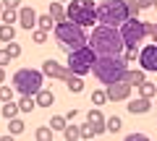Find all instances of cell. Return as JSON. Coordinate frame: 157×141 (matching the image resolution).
<instances>
[{
  "instance_id": "cell-2",
  "label": "cell",
  "mask_w": 157,
  "mask_h": 141,
  "mask_svg": "<svg viewBox=\"0 0 157 141\" xmlns=\"http://www.w3.org/2000/svg\"><path fill=\"white\" fill-rule=\"evenodd\" d=\"M128 63L123 60V55H94V63H92V71L100 84H113V81H121L126 73Z\"/></svg>"
},
{
  "instance_id": "cell-14",
  "label": "cell",
  "mask_w": 157,
  "mask_h": 141,
  "mask_svg": "<svg viewBox=\"0 0 157 141\" xmlns=\"http://www.w3.org/2000/svg\"><path fill=\"white\" fill-rule=\"evenodd\" d=\"M86 120L92 123V128H94V133H97V136H100V133H105V115H102L97 107L86 113Z\"/></svg>"
},
{
  "instance_id": "cell-11",
  "label": "cell",
  "mask_w": 157,
  "mask_h": 141,
  "mask_svg": "<svg viewBox=\"0 0 157 141\" xmlns=\"http://www.w3.org/2000/svg\"><path fill=\"white\" fill-rule=\"evenodd\" d=\"M139 63H141V71H144V73L157 71V45L141 47V50H139Z\"/></svg>"
},
{
  "instance_id": "cell-10",
  "label": "cell",
  "mask_w": 157,
  "mask_h": 141,
  "mask_svg": "<svg viewBox=\"0 0 157 141\" xmlns=\"http://www.w3.org/2000/svg\"><path fill=\"white\" fill-rule=\"evenodd\" d=\"M131 89L134 86L126 84V81H113V84H105V97L110 102H123L131 97Z\"/></svg>"
},
{
  "instance_id": "cell-34",
  "label": "cell",
  "mask_w": 157,
  "mask_h": 141,
  "mask_svg": "<svg viewBox=\"0 0 157 141\" xmlns=\"http://www.w3.org/2000/svg\"><path fill=\"white\" fill-rule=\"evenodd\" d=\"M32 37H34V42H37V45H45V42H47V32H45V29H37Z\"/></svg>"
},
{
  "instance_id": "cell-18",
  "label": "cell",
  "mask_w": 157,
  "mask_h": 141,
  "mask_svg": "<svg viewBox=\"0 0 157 141\" xmlns=\"http://www.w3.org/2000/svg\"><path fill=\"white\" fill-rule=\"evenodd\" d=\"M136 89H139V94H141V97H149V99H152V97L157 94V86L152 84V81H147V79L141 81V84L136 86Z\"/></svg>"
},
{
  "instance_id": "cell-37",
  "label": "cell",
  "mask_w": 157,
  "mask_h": 141,
  "mask_svg": "<svg viewBox=\"0 0 157 141\" xmlns=\"http://www.w3.org/2000/svg\"><path fill=\"white\" fill-rule=\"evenodd\" d=\"M126 139H128V141H147V136L144 133H128Z\"/></svg>"
},
{
  "instance_id": "cell-6",
  "label": "cell",
  "mask_w": 157,
  "mask_h": 141,
  "mask_svg": "<svg viewBox=\"0 0 157 141\" xmlns=\"http://www.w3.org/2000/svg\"><path fill=\"white\" fill-rule=\"evenodd\" d=\"M66 18L78 26H94L97 24V6L94 0H71L66 8Z\"/></svg>"
},
{
  "instance_id": "cell-1",
  "label": "cell",
  "mask_w": 157,
  "mask_h": 141,
  "mask_svg": "<svg viewBox=\"0 0 157 141\" xmlns=\"http://www.w3.org/2000/svg\"><path fill=\"white\" fill-rule=\"evenodd\" d=\"M86 45L92 47L94 55H121L123 52V39L115 26H105V24H94L92 34L86 37Z\"/></svg>"
},
{
  "instance_id": "cell-29",
  "label": "cell",
  "mask_w": 157,
  "mask_h": 141,
  "mask_svg": "<svg viewBox=\"0 0 157 141\" xmlns=\"http://www.w3.org/2000/svg\"><path fill=\"white\" fill-rule=\"evenodd\" d=\"M37 139H39V141H50V139H52V128H50V125L37 128Z\"/></svg>"
},
{
  "instance_id": "cell-4",
  "label": "cell",
  "mask_w": 157,
  "mask_h": 141,
  "mask_svg": "<svg viewBox=\"0 0 157 141\" xmlns=\"http://www.w3.org/2000/svg\"><path fill=\"white\" fill-rule=\"evenodd\" d=\"M128 18V8H126V0H105L97 6V24H105V26H121V24Z\"/></svg>"
},
{
  "instance_id": "cell-23",
  "label": "cell",
  "mask_w": 157,
  "mask_h": 141,
  "mask_svg": "<svg viewBox=\"0 0 157 141\" xmlns=\"http://www.w3.org/2000/svg\"><path fill=\"white\" fill-rule=\"evenodd\" d=\"M6 52H8V58H11V60H13V58H18V55H21V45H18L16 39L6 42Z\"/></svg>"
},
{
  "instance_id": "cell-32",
  "label": "cell",
  "mask_w": 157,
  "mask_h": 141,
  "mask_svg": "<svg viewBox=\"0 0 157 141\" xmlns=\"http://www.w3.org/2000/svg\"><path fill=\"white\" fill-rule=\"evenodd\" d=\"M105 102H107V97H105V91H102V89L92 91V105H105Z\"/></svg>"
},
{
  "instance_id": "cell-13",
  "label": "cell",
  "mask_w": 157,
  "mask_h": 141,
  "mask_svg": "<svg viewBox=\"0 0 157 141\" xmlns=\"http://www.w3.org/2000/svg\"><path fill=\"white\" fill-rule=\"evenodd\" d=\"M126 107H128L131 115H144V113L152 110V99H149V97H139V99H131Z\"/></svg>"
},
{
  "instance_id": "cell-24",
  "label": "cell",
  "mask_w": 157,
  "mask_h": 141,
  "mask_svg": "<svg viewBox=\"0 0 157 141\" xmlns=\"http://www.w3.org/2000/svg\"><path fill=\"white\" fill-rule=\"evenodd\" d=\"M8 131H11V136H18V133H24V120H18V118H11V120H8Z\"/></svg>"
},
{
  "instance_id": "cell-33",
  "label": "cell",
  "mask_w": 157,
  "mask_h": 141,
  "mask_svg": "<svg viewBox=\"0 0 157 141\" xmlns=\"http://www.w3.org/2000/svg\"><path fill=\"white\" fill-rule=\"evenodd\" d=\"M144 29H147V37H152V39L157 42V24H152V21H144Z\"/></svg>"
},
{
  "instance_id": "cell-31",
  "label": "cell",
  "mask_w": 157,
  "mask_h": 141,
  "mask_svg": "<svg viewBox=\"0 0 157 141\" xmlns=\"http://www.w3.org/2000/svg\"><path fill=\"white\" fill-rule=\"evenodd\" d=\"M0 18H3V24H13V21H16V11L3 8V11H0Z\"/></svg>"
},
{
  "instance_id": "cell-38",
  "label": "cell",
  "mask_w": 157,
  "mask_h": 141,
  "mask_svg": "<svg viewBox=\"0 0 157 141\" xmlns=\"http://www.w3.org/2000/svg\"><path fill=\"white\" fill-rule=\"evenodd\" d=\"M8 63H11V58H8V52H6V50H0V65L6 68Z\"/></svg>"
},
{
  "instance_id": "cell-30",
  "label": "cell",
  "mask_w": 157,
  "mask_h": 141,
  "mask_svg": "<svg viewBox=\"0 0 157 141\" xmlns=\"http://www.w3.org/2000/svg\"><path fill=\"white\" fill-rule=\"evenodd\" d=\"M66 123H68V120L63 118V115H55V118L50 120V128L52 131H63V128H66Z\"/></svg>"
},
{
  "instance_id": "cell-3",
  "label": "cell",
  "mask_w": 157,
  "mask_h": 141,
  "mask_svg": "<svg viewBox=\"0 0 157 141\" xmlns=\"http://www.w3.org/2000/svg\"><path fill=\"white\" fill-rule=\"evenodd\" d=\"M55 39L66 52H71V50H76V47L86 45V34H84V26H78V24L63 18V21L55 24Z\"/></svg>"
},
{
  "instance_id": "cell-16",
  "label": "cell",
  "mask_w": 157,
  "mask_h": 141,
  "mask_svg": "<svg viewBox=\"0 0 157 141\" xmlns=\"http://www.w3.org/2000/svg\"><path fill=\"white\" fill-rule=\"evenodd\" d=\"M144 79H147L144 71H128V68H126V73H123V79H121V81H126V84H131V86H139Z\"/></svg>"
},
{
  "instance_id": "cell-15",
  "label": "cell",
  "mask_w": 157,
  "mask_h": 141,
  "mask_svg": "<svg viewBox=\"0 0 157 141\" xmlns=\"http://www.w3.org/2000/svg\"><path fill=\"white\" fill-rule=\"evenodd\" d=\"M52 102H55V94H52L50 89H45V86L34 94V105H37V107H50Z\"/></svg>"
},
{
  "instance_id": "cell-27",
  "label": "cell",
  "mask_w": 157,
  "mask_h": 141,
  "mask_svg": "<svg viewBox=\"0 0 157 141\" xmlns=\"http://www.w3.org/2000/svg\"><path fill=\"white\" fill-rule=\"evenodd\" d=\"M60 133H63V139H66V141H73V139H78V128H76V125H68V123H66V128H63Z\"/></svg>"
},
{
  "instance_id": "cell-9",
  "label": "cell",
  "mask_w": 157,
  "mask_h": 141,
  "mask_svg": "<svg viewBox=\"0 0 157 141\" xmlns=\"http://www.w3.org/2000/svg\"><path fill=\"white\" fill-rule=\"evenodd\" d=\"M92 63H94V52H92V47L89 45H81V47H76V50L68 52L66 68L71 71V73H76V76H86L92 71Z\"/></svg>"
},
{
  "instance_id": "cell-41",
  "label": "cell",
  "mask_w": 157,
  "mask_h": 141,
  "mask_svg": "<svg viewBox=\"0 0 157 141\" xmlns=\"http://www.w3.org/2000/svg\"><path fill=\"white\" fill-rule=\"evenodd\" d=\"M126 3H131V0H126Z\"/></svg>"
},
{
  "instance_id": "cell-36",
  "label": "cell",
  "mask_w": 157,
  "mask_h": 141,
  "mask_svg": "<svg viewBox=\"0 0 157 141\" xmlns=\"http://www.w3.org/2000/svg\"><path fill=\"white\" fill-rule=\"evenodd\" d=\"M136 3H139V8L144 11V8H155V3H157V0H136Z\"/></svg>"
},
{
  "instance_id": "cell-39",
  "label": "cell",
  "mask_w": 157,
  "mask_h": 141,
  "mask_svg": "<svg viewBox=\"0 0 157 141\" xmlns=\"http://www.w3.org/2000/svg\"><path fill=\"white\" fill-rule=\"evenodd\" d=\"M76 115H78V113H76V110H68V113H66V115H63V118H66V120H73V118H76Z\"/></svg>"
},
{
  "instance_id": "cell-12",
  "label": "cell",
  "mask_w": 157,
  "mask_h": 141,
  "mask_svg": "<svg viewBox=\"0 0 157 141\" xmlns=\"http://www.w3.org/2000/svg\"><path fill=\"white\" fill-rule=\"evenodd\" d=\"M16 21L21 24V29H29L32 32L37 26V11L34 8H26V6H18L16 8Z\"/></svg>"
},
{
  "instance_id": "cell-25",
  "label": "cell",
  "mask_w": 157,
  "mask_h": 141,
  "mask_svg": "<svg viewBox=\"0 0 157 141\" xmlns=\"http://www.w3.org/2000/svg\"><path fill=\"white\" fill-rule=\"evenodd\" d=\"M37 26H39V29H45V32H50V29L55 26V21L50 18V13H45V16H37Z\"/></svg>"
},
{
  "instance_id": "cell-8",
  "label": "cell",
  "mask_w": 157,
  "mask_h": 141,
  "mask_svg": "<svg viewBox=\"0 0 157 141\" xmlns=\"http://www.w3.org/2000/svg\"><path fill=\"white\" fill-rule=\"evenodd\" d=\"M118 32H121V39H123V50L126 47H139L141 42H144L147 37V29H144V21H141L139 16H128L121 26H118Z\"/></svg>"
},
{
  "instance_id": "cell-19",
  "label": "cell",
  "mask_w": 157,
  "mask_h": 141,
  "mask_svg": "<svg viewBox=\"0 0 157 141\" xmlns=\"http://www.w3.org/2000/svg\"><path fill=\"white\" fill-rule=\"evenodd\" d=\"M16 39V29H13V24H3L0 26V42H11Z\"/></svg>"
},
{
  "instance_id": "cell-20",
  "label": "cell",
  "mask_w": 157,
  "mask_h": 141,
  "mask_svg": "<svg viewBox=\"0 0 157 141\" xmlns=\"http://www.w3.org/2000/svg\"><path fill=\"white\" fill-rule=\"evenodd\" d=\"M34 107H37V105H34V97L21 94V102H18V113H32Z\"/></svg>"
},
{
  "instance_id": "cell-40",
  "label": "cell",
  "mask_w": 157,
  "mask_h": 141,
  "mask_svg": "<svg viewBox=\"0 0 157 141\" xmlns=\"http://www.w3.org/2000/svg\"><path fill=\"white\" fill-rule=\"evenodd\" d=\"M3 81H6V68L0 65V84H3Z\"/></svg>"
},
{
  "instance_id": "cell-5",
  "label": "cell",
  "mask_w": 157,
  "mask_h": 141,
  "mask_svg": "<svg viewBox=\"0 0 157 141\" xmlns=\"http://www.w3.org/2000/svg\"><path fill=\"white\" fill-rule=\"evenodd\" d=\"M45 84V73L42 71H34V68H18L13 73V91L18 94H29L34 97Z\"/></svg>"
},
{
  "instance_id": "cell-28",
  "label": "cell",
  "mask_w": 157,
  "mask_h": 141,
  "mask_svg": "<svg viewBox=\"0 0 157 141\" xmlns=\"http://www.w3.org/2000/svg\"><path fill=\"white\" fill-rule=\"evenodd\" d=\"M8 99H13V86L0 84V102H8Z\"/></svg>"
},
{
  "instance_id": "cell-7",
  "label": "cell",
  "mask_w": 157,
  "mask_h": 141,
  "mask_svg": "<svg viewBox=\"0 0 157 141\" xmlns=\"http://www.w3.org/2000/svg\"><path fill=\"white\" fill-rule=\"evenodd\" d=\"M42 73H45V76H52V79H60V81H66V86L73 91V94H81V91H84V81H81V76L71 73V71H68L66 65L55 63L52 58L42 63Z\"/></svg>"
},
{
  "instance_id": "cell-22",
  "label": "cell",
  "mask_w": 157,
  "mask_h": 141,
  "mask_svg": "<svg viewBox=\"0 0 157 141\" xmlns=\"http://www.w3.org/2000/svg\"><path fill=\"white\" fill-rule=\"evenodd\" d=\"M121 118H118V115H113V118H105V131H110V133H118V131H121Z\"/></svg>"
},
{
  "instance_id": "cell-35",
  "label": "cell",
  "mask_w": 157,
  "mask_h": 141,
  "mask_svg": "<svg viewBox=\"0 0 157 141\" xmlns=\"http://www.w3.org/2000/svg\"><path fill=\"white\" fill-rule=\"evenodd\" d=\"M0 6H3V8H11V11H16V8L21 6V0H0Z\"/></svg>"
},
{
  "instance_id": "cell-17",
  "label": "cell",
  "mask_w": 157,
  "mask_h": 141,
  "mask_svg": "<svg viewBox=\"0 0 157 141\" xmlns=\"http://www.w3.org/2000/svg\"><path fill=\"white\" fill-rule=\"evenodd\" d=\"M50 18H52L55 24L66 18V8H63V3H58V0H55V3L50 6Z\"/></svg>"
},
{
  "instance_id": "cell-42",
  "label": "cell",
  "mask_w": 157,
  "mask_h": 141,
  "mask_svg": "<svg viewBox=\"0 0 157 141\" xmlns=\"http://www.w3.org/2000/svg\"><path fill=\"white\" fill-rule=\"evenodd\" d=\"M0 11H3V6H0Z\"/></svg>"
},
{
  "instance_id": "cell-26",
  "label": "cell",
  "mask_w": 157,
  "mask_h": 141,
  "mask_svg": "<svg viewBox=\"0 0 157 141\" xmlns=\"http://www.w3.org/2000/svg\"><path fill=\"white\" fill-rule=\"evenodd\" d=\"M94 136H97V133H94V128H92L89 120H86V123L78 128V139H94Z\"/></svg>"
},
{
  "instance_id": "cell-21",
  "label": "cell",
  "mask_w": 157,
  "mask_h": 141,
  "mask_svg": "<svg viewBox=\"0 0 157 141\" xmlns=\"http://www.w3.org/2000/svg\"><path fill=\"white\" fill-rule=\"evenodd\" d=\"M16 115H18V105H16L13 99H8L6 105H3V118L11 120V118H16Z\"/></svg>"
},
{
  "instance_id": "cell-43",
  "label": "cell",
  "mask_w": 157,
  "mask_h": 141,
  "mask_svg": "<svg viewBox=\"0 0 157 141\" xmlns=\"http://www.w3.org/2000/svg\"><path fill=\"white\" fill-rule=\"evenodd\" d=\"M58 3H63V0H58Z\"/></svg>"
}]
</instances>
